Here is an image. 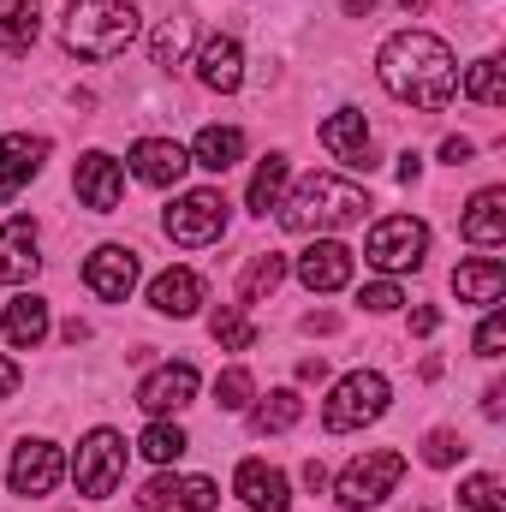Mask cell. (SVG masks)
Segmentation results:
<instances>
[{
    "mask_svg": "<svg viewBox=\"0 0 506 512\" xmlns=\"http://www.w3.org/2000/svg\"><path fill=\"white\" fill-rule=\"evenodd\" d=\"M376 72H381V90L387 96H399V102H411V108H423V114H441L447 102H453V90H459V60H453V48L441 42V36H429V30H399V36H387L376 54Z\"/></svg>",
    "mask_w": 506,
    "mask_h": 512,
    "instance_id": "1",
    "label": "cell"
},
{
    "mask_svg": "<svg viewBox=\"0 0 506 512\" xmlns=\"http://www.w3.org/2000/svg\"><path fill=\"white\" fill-rule=\"evenodd\" d=\"M370 191L340 179V173H310L286 203H280V227L286 233H340L352 221H364Z\"/></svg>",
    "mask_w": 506,
    "mask_h": 512,
    "instance_id": "2",
    "label": "cell"
},
{
    "mask_svg": "<svg viewBox=\"0 0 506 512\" xmlns=\"http://www.w3.org/2000/svg\"><path fill=\"white\" fill-rule=\"evenodd\" d=\"M60 42L78 60H114L137 42V6L131 0H72L60 12Z\"/></svg>",
    "mask_w": 506,
    "mask_h": 512,
    "instance_id": "3",
    "label": "cell"
},
{
    "mask_svg": "<svg viewBox=\"0 0 506 512\" xmlns=\"http://www.w3.org/2000/svg\"><path fill=\"white\" fill-rule=\"evenodd\" d=\"M399 477H405V453H393V447H370V453H358V459L340 471L334 495H340V507L346 512H364V507H381V501L399 489Z\"/></svg>",
    "mask_w": 506,
    "mask_h": 512,
    "instance_id": "4",
    "label": "cell"
},
{
    "mask_svg": "<svg viewBox=\"0 0 506 512\" xmlns=\"http://www.w3.org/2000/svg\"><path fill=\"white\" fill-rule=\"evenodd\" d=\"M387 399H393V387H387L381 370H352V376H340V382H334L328 405H322V423H328L334 435L364 429V423H376L381 411H387Z\"/></svg>",
    "mask_w": 506,
    "mask_h": 512,
    "instance_id": "5",
    "label": "cell"
},
{
    "mask_svg": "<svg viewBox=\"0 0 506 512\" xmlns=\"http://www.w3.org/2000/svg\"><path fill=\"white\" fill-rule=\"evenodd\" d=\"M72 477H78V495L90 501H108L126 477V435L120 429H90L78 441V459H72Z\"/></svg>",
    "mask_w": 506,
    "mask_h": 512,
    "instance_id": "6",
    "label": "cell"
},
{
    "mask_svg": "<svg viewBox=\"0 0 506 512\" xmlns=\"http://www.w3.org/2000/svg\"><path fill=\"white\" fill-rule=\"evenodd\" d=\"M429 251V227L417 221V215H381L376 227H370V239H364V256L376 262L381 274H405V268H417Z\"/></svg>",
    "mask_w": 506,
    "mask_h": 512,
    "instance_id": "7",
    "label": "cell"
},
{
    "mask_svg": "<svg viewBox=\"0 0 506 512\" xmlns=\"http://www.w3.org/2000/svg\"><path fill=\"white\" fill-rule=\"evenodd\" d=\"M161 227H167L173 245L203 251V245H215V239L227 233V197H221V191H185V197L167 209Z\"/></svg>",
    "mask_w": 506,
    "mask_h": 512,
    "instance_id": "8",
    "label": "cell"
},
{
    "mask_svg": "<svg viewBox=\"0 0 506 512\" xmlns=\"http://www.w3.org/2000/svg\"><path fill=\"white\" fill-rule=\"evenodd\" d=\"M72 185H78V203H84V209L114 215V209H120V197H126V167H120L108 149H90V155H78Z\"/></svg>",
    "mask_w": 506,
    "mask_h": 512,
    "instance_id": "9",
    "label": "cell"
},
{
    "mask_svg": "<svg viewBox=\"0 0 506 512\" xmlns=\"http://www.w3.org/2000/svg\"><path fill=\"white\" fill-rule=\"evenodd\" d=\"M66 477V459H60V447L54 441H18L12 447V465H6V483H12V495H48L54 483Z\"/></svg>",
    "mask_w": 506,
    "mask_h": 512,
    "instance_id": "10",
    "label": "cell"
},
{
    "mask_svg": "<svg viewBox=\"0 0 506 512\" xmlns=\"http://www.w3.org/2000/svg\"><path fill=\"white\" fill-rule=\"evenodd\" d=\"M84 286L102 304H126L131 286H137V251H126V245H96L90 262H84Z\"/></svg>",
    "mask_w": 506,
    "mask_h": 512,
    "instance_id": "11",
    "label": "cell"
},
{
    "mask_svg": "<svg viewBox=\"0 0 506 512\" xmlns=\"http://www.w3.org/2000/svg\"><path fill=\"white\" fill-rule=\"evenodd\" d=\"M42 155H48V137H30V131H6L0 137V203H12L42 173Z\"/></svg>",
    "mask_w": 506,
    "mask_h": 512,
    "instance_id": "12",
    "label": "cell"
},
{
    "mask_svg": "<svg viewBox=\"0 0 506 512\" xmlns=\"http://www.w3.org/2000/svg\"><path fill=\"white\" fill-rule=\"evenodd\" d=\"M197 399V370L191 364H161L155 376H143L137 387V405L149 411V417H173V411H185Z\"/></svg>",
    "mask_w": 506,
    "mask_h": 512,
    "instance_id": "13",
    "label": "cell"
},
{
    "mask_svg": "<svg viewBox=\"0 0 506 512\" xmlns=\"http://www.w3.org/2000/svg\"><path fill=\"white\" fill-rule=\"evenodd\" d=\"M185 167H191V155H185L173 137H137V143H131V173H137L143 185H155V191L179 185Z\"/></svg>",
    "mask_w": 506,
    "mask_h": 512,
    "instance_id": "14",
    "label": "cell"
},
{
    "mask_svg": "<svg viewBox=\"0 0 506 512\" xmlns=\"http://www.w3.org/2000/svg\"><path fill=\"white\" fill-rule=\"evenodd\" d=\"M197 78L215 90V96H233L239 84H245V48L233 42V36H203V48H197Z\"/></svg>",
    "mask_w": 506,
    "mask_h": 512,
    "instance_id": "15",
    "label": "cell"
},
{
    "mask_svg": "<svg viewBox=\"0 0 506 512\" xmlns=\"http://www.w3.org/2000/svg\"><path fill=\"white\" fill-rule=\"evenodd\" d=\"M322 149L334 155V161H346V167H376L370 161V120L358 114V108H340V114H328L322 120Z\"/></svg>",
    "mask_w": 506,
    "mask_h": 512,
    "instance_id": "16",
    "label": "cell"
},
{
    "mask_svg": "<svg viewBox=\"0 0 506 512\" xmlns=\"http://www.w3.org/2000/svg\"><path fill=\"white\" fill-rule=\"evenodd\" d=\"M233 489L251 512H292V495H286V471H274L268 459H245L233 471Z\"/></svg>",
    "mask_w": 506,
    "mask_h": 512,
    "instance_id": "17",
    "label": "cell"
},
{
    "mask_svg": "<svg viewBox=\"0 0 506 512\" xmlns=\"http://www.w3.org/2000/svg\"><path fill=\"white\" fill-rule=\"evenodd\" d=\"M352 262H358V256L346 251L340 239H316L310 251L298 256V280H304L310 292H340V286L352 280Z\"/></svg>",
    "mask_w": 506,
    "mask_h": 512,
    "instance_id": "18",
    "label": "cell"
},
{
    "mask_svg": "<svg viewBox=\"0 0 506 512\" xmlns=\"http://www.w3.org/2000/svg\"><path fill=\"white\" fill-rule=\"evenodd\" d=\"M459 239L465 245H483V251L506 245V191L501 185H489V191L471 197V209L459 215Z\"/></svg>",
    "mask_w": 506,
    "mask_h": 512,
    "instance_id": "19",
    "label": "cell"
},
{
    "mask_svg": "<svg viewBox=\"0 0 506 512\" xmlns=\"http://www.w3.org/2000/svg\"><path fill=\"white\" fill-rule=\"evenodd\" d=\"M36 268H42V256H36V221H30V215H12V221L0 227V280L18 286V280H30Z\"/></svg>",
    "mask_w": 506,
    "mask_h": 512,
    "instance_id": "20",
    "label": "cell"
},
{
    "mask_svg": "<svg viewBox=\"0 0 506 512\" xmlns=\"http://www.w3.org/2000/svg\"><path fill=\"white\" fill-rule=\"evenodd\" d=\"M197 304H203V280L191 268H161L149 280V310H161V316H197Z\"/></svg>",
    "mask_w": 506,
    "mask_h": 512,
    "instance_id": "21",
    "label": "cell"
},
{
    "mask_svg": "<svg viewBox=\"0 0 506 512\" xmlns=\"http://www.w3.org/2000/svg\"><path fill=\"white\" fill-rule=\"evenodd\" d=\"M0 334H6L18 352H36V346L48 340V298L18 292V298L6 304V316H0Z\"/></svg>",
    "mask_w": 506,
    "mask_h": 512,
    "instance_id": "22",
    "label": "cell"
},
{
    "mask_svg": "<svg viewBox=\"0 0 506 512\" xmlns=\"http://www.w3.org/2000/svg\"><path fill=\"white\" fill-rule=\"evenodd\" d=\"M453 292H459L465 304H501V292H506V262H501V256L459 262V268H453Z\"/></svg>",
    "mask_w": 506,
    "mask_h": 512,
    "instance_id": "23",
    "label": "cell"
},
{
    "mask_svg": "<svg viewBox=\"0 0 506 512\" xmlns=\"http://www.w3.org/2000/svg\"><path fill=\"white\" fill-rule=\"evenodd\" d=\"M239 155H245V131L239 126H203L197 143H191V161L209 167V173H233Z\"/></svg>",
    "mask_w": 506,
    "mask_h": 512,
    "instance_id": "24",
    "label": "cell"
},
{
    "mask_svg": "<svg viewBox=\"0 0 506 512\" xmlns=\"http://www.w3.org/2000/svg\"><path fill=\"white\" fill-rule=\"evenodd\" d=\"M280 191H286V155H262L256 173H251V191H245V209L251 215L280 209Z\"/></svg>",
    "mask_w": 506,
    "mask_h": 512,
    "instance_id": "25",
    "label": "cell"
},
{
    "mask_svg": "<svg viewBox=\"0 0 506 512\" xmlns=\"http://www.w3.org/2000/svg\"><path fill=\"white\" fill-rule=\"evenodd\" d=\"M298 417H304V399H298L292 387H274V393L251 411V429L256 435H280V429H292Z\"/></svg>",
    "mask_w": 506,
    "mask_h": 512,
    "instance_id": "26",
    "label": "cell"
},
{
    "mask_svg": "<svg viewBox=\"0 0 506 512\" xmlns=\"http://www.w3.org/2000/svg\"><path fill=\"white\" fill-rule=\"evenodd\" d=\"M280 280H286V256L280 251H256L251 268H245V280H239V298H245V304H262Z\"/></svg>",
    "mask_w": 506,
    "mask_h": 512,
    "instance_id": "27",
    "label": "cell"
},
{
    "mask_svg": "<svg viewBox=\"0 0 506 512\" xmlns=\"http://www.w3.org/2000/svg\"><path fill=\"white\" fill-rule=\"evenodd\" d=\"M209 334H215L227 352H251L256 346V322L245 316V304H221V310L209 316Z\"/></svg>",
    "mask_w": 506,
    "mask_h": 512,
    "instance_id": "28",
    "label": "cell"
},
{
    "mask_svg": "<svg viewBox=\"0 0 506 512\" xmlns=\"http://www.w3.org/2000/svg\"><path fill=\"white\" fill-rule=\"evenodd\" d=\"M465 96L471 102H483V108H506V72L501 60L489 54V60H477L471 72H465Z\"/></svg>",
    "mask_w": 506,
    "mask_h": 512,
    "instance_id": "29",
    "label": "cell"
},
{
    "mask_svg": "<svg viewBox=\"0 0 506 512\" xmlns=\"http://www.w3.org/2000/svg\"><path fill=\"white\" fill-rule=\"evenodd\" d=\"M137 447H143V459H155V465H173V459H179L191 441H185V429H179V423L155 417V423L143 429V441H137Z\"/></svg>",
    "mask_w": 506,
    "mask_h": 512,
    "instance_id": "30",
    "label": "cell"
},
{
    "mask_svg": "<svg viewBox=\"0 0 506 512\" xmlns=\"http://www.w3.org/2000/svg\"><path fill=\"white\" fill-rule=\"evenodd\" d=\"M459 512H506L501 477H489V471L465 477V489H459Z\"/></svg>",
    "mask_w": 506,
    "mask_h": 512,
    "instance_id": "31",
    "label": "cell"
},
{
    "mask_svg": "<svg viewBox=\"0 0 506 512\" xmlns=\"http://www.w3.org/2000/svg\"><path fill=\"white\" fill-rule=\"evenodd\" d=\"M215 399H221V411H245V405L256 399L251 370H239V364H233V370H221V376H215Z\"/></svg>",
    "mask_w": 506,
    "mask_h": 512,
    "instance_id": "32",
    "label": "cell"
},
{
    "mask_svg": "<svg viewBox=\"0 0 506 512\" xmlns=\"http://www.w3.org/2000/svg\"><path fill=\"white\" fill-rule=\"evenodd\" d=\"M12 54H24L30 42H36V0H18L12 12H6V36H0Z\"/></svg>",
    "mask_w": 506,
    "mask_h": 512,
    "instance_id": "33",
    "label": "cell"
},
{
    "mask_svg": "<svg viewBox=\"0 0 506 512\" xmlns=\"http://www.w3.org/2000/svg\"><path fill=\"white\" fill-rule=\"evenodd\" d=\"M179 54H185V18L161 24L155 42H149V60H155V66H179Z\"/></svg>",
    "mask_w": 506,
    "mask_h": 512,
    "instance_id": "34",
    "label": "cell"
},
{
    "mask_svg": "<svg viewBox=\"0 0 506 512\" xmlns=\"http://www.w3.org/2000/svg\"><path fill=\"white\" fill-rule=\"evenodd\" d=\"M453 459H465V441H459L453 429H435V435L423 441V465H435V471H447Z\"/></svg>",
    "mask_w": 506,
    "mask_h": 512,
    "instance_id": "35",
    "label": "cell"
},
{
    "mask_svg": "<svg viewBox=\"0 0 506 512\" xmlns=\"http://www.w3.org/2000/svg\"><path fill=\"white\" fill-rule=\"evenodd\" d=\"M179 507L185 512H221V495L209 477H179Z\"/></svg>",
    "mask_w": 506,
    "mask_h": 512,
    "instance_id": "36",
    "label": "cell"
},
{
    "mask_svg": "<svg viewBox=\"0 0 506 512\" xmlns=\"http://www.w3.org/2000/svg\"><path fill=\"white\" fill-rule=\"evenodd\" d=\"M506 346V316L489 304V316H483V328H477V358H501Z\"/></svg>",
    "mask_w": 506,
    "mask_h": 512,
    "instance_id": "37",
    "label": "cell"
},
{
    "mask_svg": "<svg viewBox=\"0 0 506 512\" xmlns=\"http://www.w3.org/2000/svg\"><path fill=\"white\" fill-rule=\"evenodd\" d=\"M358 304H364V310H376V316H387V310H399V304H405V292H399L393 280H370V286L358 292Z\"/></svg>",
    "mask_w": 506,
    "mask_h": 512,
    "instance_id": "38",
    "label": "cell"
},
{
    "mask_svg": "<svg viewBox=\"0 0 506 512\" xmlns=\"http://www.w3.org/2000/svg\"><path fill=\"white\" fill-rule=\"evenodd\" d=\"M137 501H143L149 512H161V507H179V477H167V471H161V477H149Z\"/></svg>",
    "mask_w": 506,
    "mask_h": 512,
    "instance_id": "39",
    "label": "cell"
},
{
    "mask_svg": "<svg viewBox=\"0 0 506 512\" xmlns=\"http://www.w3.org/2000/svg\"><path fill=\"white\" fill-rule=\"evenodd\" d=\"M471 149H477L471 137H447V143H441V161H453V167H465V161H471Z\"/></svg>",
    "mask_w": 506,
    "mask_h": 512,
    "instance_id": "40",
    "label": "cell"
},
{
    "mask_svg": "<svg viewBox=\"0 0 506 512\" xmlns=\"http://www.w3.org/2000/svg\"><path fill=\"white\" fill-rule=\"evenodd\" d=\"M435 328H441V310L435 304H417L411 310V334H435Z\"/></svg>",
    "mask_w": 506,
    "mask_h": 512,
    "instance_id": "41",
    "label": "cell"
},
{
    "mask_svg": "<svg viewBox=\"0 0 506 512\" xmlns=\"http://www.w3.org/2000/svg\"><path fill=\"white\" fill-rule=\"evenodd\" d=\"M501 399H506V387H489V393H483V417H489V423H501V417H506Z\"/></svg>",
    "mask_w": 506,
    "mask_h": 512,
    "instance_id": "42",
    "label": "cell"
},
{
    "mask_svg": "<svg viewBox=\"0 0 506 512\" xmlns=\"http://www.w3.org/2000/svg\"><path fill=\"white\" fill-rule=\"evenodd\" d=\"M12 393H18V364L0 358V399H12Z\"/></svg>",
    "mask_w": 506,
    "mask_h": 512,
    "instance_id": "43",
    "label": "cell"
},
{
    "mask_svg": "<svg viewBox=\"0 0 506 512\" xmlns=\"http://www.w3.org/2000/svg\"><path fill=\"white\" fill-rule=\"evenodd\" d=\"M417 173H423V161H417V155H411V149H405V155H399V179H405V185H411V179H417Z\"/></svg>",
    "mask_w": 506,
    "mask_h": 512,
    "instance_id": "44",
    "label": "cell"
},
{
    "mask_svg": "<svg viewBox=\"0 0 506 512\" xmlns=\"http://www.w3.org/2000/svg\"><path fill=\"white\" fill-rule=\"evenodd\" d=\"M298 376H304V382H322V376H328V364H322V358H304V364H298Z\"/></svg>",
    "mask_w": 506,
    "mask_h": 512,
    "instance_id": "45",
    "label": "cell"
},
{
    "mask_svg": "<svg viewBox=\"0 0 506 512\" xmlns=\"http://www.w3.org/2000/svg\"><path fill=\"white\" fill-rule=\"evenodd\" d=\"M304 483H310V489H328V471H322V459H310V465H304Z\"/></svg>",
    "mask_w": 506,
    "mask_h": 512,
    "instance_id": "46",
    "label": "cell"
},
{
    "mask_svg": "<svg viewBox=\"0 0 506 512\" xmlns=\"http://www.w3.org/2000/svg\"><path fill=\"white\" fill-rule=\"evenodd\" d=\"M346 12H352V18H364V12H376V0H346Z\"/></svg>",
    "mask_w": 506,
    "mask_h": 512,
    "instance_id": "47",
    "label": "cell"
},
{
    "mask_svg": "<svg viewBox=\"0 0 506 512\" xmlns=\"http://www.w3.org/2000/svg\"><path fill=\"white\" fill-rule=\"evenodd\" d=\"M399 6H405V12H411V18H417V12H429V6H435V0H399Z\"/></svg>",
    "mask_w": 506,
    "mask_h": 512,
    "instance_id": "48",
    "label": "cell"
},
{
    "mask_svg": "<svg viewBox=\"0 0 506 512\" xmlns=\"http://www.w3.org/2000/svg\"><path fill=\"white\" fill-rule=\"evenodd\" d=\"M0 36H6V6H0Z\"/></svg>",
    "mask_w": 506,
    "mask_h": 512,
    "instance_id": "49",
    "label": "cell"
}]
</instances>
